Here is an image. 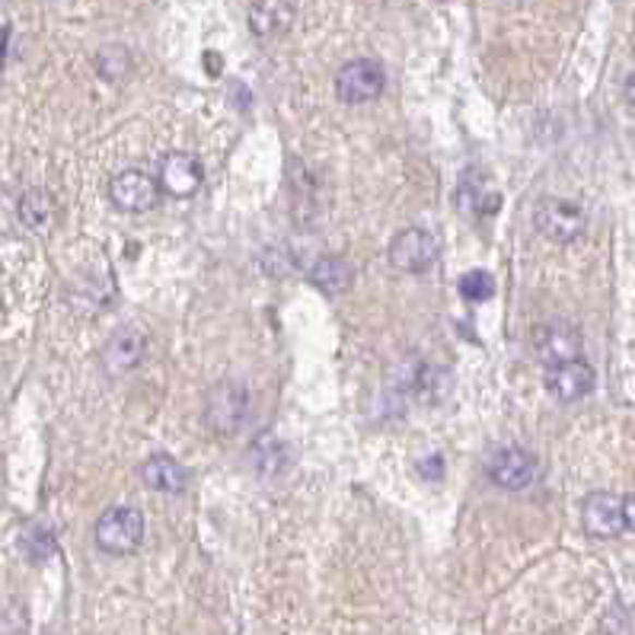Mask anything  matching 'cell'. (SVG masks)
Wrapping results in <instances>:
<instances>
[{
	"instance_id": "6da1fadb",
	"label": "cell",
	"mask_w": 635,
	"mask_h": 635,
	"mask_svg": "<svg viewBox=\"0 0 635 635\" xmlns=\"http://www.w3.org/2000/svg\"><path fill=\"white\" fill-rule=\"evenodd\" d=\"M93 537H96V547L103 552L128 555V552L137 550L141 540H144V514L137 508H125V505L103 511L99 520H96Z\"/></svg>"
},
{
	"instance_id": "7a4b0ae2",
	"label": "cell",
	"mask_w": 635,
	"mask_h": 635,
	"mask_svg": "<svg viewBox=\"0 0 635 635\" xmlns=\"http://www.w3.org/2000/svg\"><path fill=\"white\" fill-rule=\"evenodd\" d=\"M250 412V393L247 386L233 381H224L212 386L205 399V422L212 424L217 434H233Z\"/></svg>"
},
{
	"instance_id": "3957f363",
	"label": "cell",
	"mask_w": 635,
	"mask_h": 635,
	"mask_svg": "<svg viewBox=\"0 0 635 635\" xmlns=\"http://www.w3.org/2000/svg\"><path fill=\"white\" fill-rule=\"evenodd\" d=\"M383 86H386V74H383L381 64L371 61V58H355V61L342 64V71L336 74V96L342 103H351V106L378 99Z\"/></svg>"
},
{
	"instance_id": "277c9868",
	"label": "cell",
	"mask_w": 635,
	"mask_h": 635,
	"mask_svg": "<svg viewBox=\"0 0 635 635\" xmlns=\"http://www.w3.org/2000/svg\"><path fill=\"white\" fill-rule=\"evenodd\" d=\"M164 189L160 182L144 170H125L119 172L112 182H109V199L119 212L128 214H144L151 208H157Z\"/></svg>"
},
{
	"instance_id": "5b68a950",
	"label": "cell",
	"mask_w": 635,
	"mask_h": 635,
	"mask_svg": "<svg viewBox=\"0 0 635 635\" xmlns=\"http://www.w3.org/2000/svg\"><path fill=\"white\" fill-rule=\"evenodd\" d=\"M438 262V240L422 227H406L390 243V265L409 275H422Z\"/></svg>"
},
{
	"instance_id": "8992f818",
	"label": "cell",
	"mask_w": 635,
	"mask_h": 635,
	"mask_svg": "<svg viewBox=\"0 0 635 635\" xmlns=\"http://www.w3.org/2000/svg\"><path fill=\"white\" fill-rule=\"evenodd\" d=\"M534 224L547 240L572 243L585 230V214L578 205H572L565 199H543L534 212Z\"/></svg>"
},
{
	"instance_id": "52a82bcc",
	"label": "cell",
	"mask_w": 635,
	"mask_h": 635,
	"mask_svg": "<svg viewBox=\"0 0 635 635\" xmlns=\"http://www.w3.org/2000/svg\"><path fill=\"white\" fill-rule=\"evenodd\" d=\"M534 348H537V358L555 368V364H565V361H575L582 355V333L578 326L565 323V320H555V323H543L537 333H534Z\"/></svg>"
},
{
	"instance_id": "ba28073f",
	"label": "cell",
	"mask_w": 635,
	"mask_h": 635,
	"mask_svg": "<svg viewBox=\"0 0 635 635\" xmlns=\"http://www.w3.org/2000/svg\"><path fill=\"white\" fill-rule=\"evenodd\" d=\"M489 479L505 489V492H520L537 479V460L524 447H502L489 457Z\"/></svg>"
},
{
	"instance_id": "9c48e42d",
	"label": "cell",
	"mask_w": 635,
	"mask_h": 635,
	"mask_svg": "<svg viewBox=\"0 0 635 635\" xmlns=\"http://www.w3.org/2000/svg\"><path fill=\"white\" fill-rule=\"evenodd\" d=\"M202 164L192 157V154H185V151H172L167 154L164 160H160V176H157V182H160V189L172 195V199H192L199 189H202Z\"/></svg>"
},
{
	"instance_id": "30bf717a",
	"label": "cell",
	"mask_w": 635,
	"mask_h": 635,
	"mask_svg": "<svg viewBox=\"0 0 635 635\" xmlns=\"http://www.w3.org/2000/svg\"><path fill=\"white\" fill-rule=\"evenodd\" d=\"M582 520H585V530L597 537V540H610V537H620L626 530V520H623V499H616L613 492H594L585 499V508H582Z\"/></svg>"
},
{
	"instance_id": "8fae6325",
	"label": "cell",
	"mask_w": 635,
	"mask_h": 635,
	"mask_svg": "<svg viewBox=\"0 0 635 635\" xmlns=\"http://www.w3.org/2000/svg\"><path fill=\"white\" fill-rule=\"evenodd\" d=\"M594 383H597V374H594L591 364H585L582 358L565 361V364H555V368H550V374H547L550 393L555 399H562V403L585 399L594 390Z\"/></svg>"
},
{
	"instance_id": "7c38bea8",
	"label": "cell",
	"mask_w": 635,
	"mask_h": 635,
	"mask_svg": "<svg viewBox=\"0 0 635 635\" xmlns=\"http://www.w3.org/2000/svg\"><path fill=\"white\" fill-rule=\"evenodd\" d=\"M144 348H147L144 333H137L134 326H125V330L112 333L109 342H106V348H103V368H106L112 378L128 374V371H134V368L141 364Z\"/></svg>"
},
{
	"instance_id": "4fadbf2b",
	"label": "cell",
	"mask_w": 635,
	"mask_h": 635,
	"mask_svg": "<svg viewBox=\"0 0 635 635\" xmlns=\"http://www.w3.org/2000/svg\"><path fill=\"white\" fill-rule=\"evenodd\" d=\"M295 7L291 0H253L250 7V26L259 39H278L291 29Z\"/></svg>"
},
{
	"instance_id": "5bb4252c",
	"label": "cell",
	"mask_w": 635,
	"mask_h": 635,
	"mask_svg": "<svg viewBox=\"0 0 635 635\" xmlns=\"http://www.w3.org/2000/svg\"><path fill=\"white\" fill-rule=\"evenodd\" d=\"M141 479L157 489V492H167V495H179L189 489V469L179 464L170 454H154L147 457L141 466Z\"/></svg>"
},
{
	"instance_id": "9a60e30c",
	"label": "cell",
	"mask_w": 635,
	"mask_h": 635,
	"mask_svg": "<svg viewBox=\"0 0 635 635\" xmlns=\"http://www.w3.org/2000/svg\"><path fill=\"white\" fill-rule=\"evenodd\" d=\"M310 278H313V285H316L323 295L339 297L342 291L351 285V268H348V262L339 259V255H323V259L313 265Z\"/></svg>"
},
{
	"instance_id": "2e32d148",
	"label": "cell",
	"mask_w": 635,
	"mask_h": 635,
	"mask_svg": "<svg viewBox=\"0 0 635 635\" xmlns=\"http://www.w3.org/2000/svg\"><path fill=\"white\" fill-rule=\"evenodd\" d=\"M20 220L29 227V230H48L51 220H55V199L43 192V189H29L23 199H20Z\"/></svg>"
},
{
	"instance_id": "e0dca14e",
	"label": "cell",
	"mask_w": 635,
	"mask_h": 635,
	"mask_svg": "<svg viewBox=\"0 0 635 635\" xmlns=\"http://www.w3.org/2000/svg\"><path fill=\"white\" fill-rule=\"evenodd\" d=\"M128 68H131V55H128V48H122V45H109V48H103L96 55V71L106 81H122L128 74Z\"/></svg>"
},
{
	"instance_id": "ac0fdd59",
	"label": "cell",
	"mask_w": 635,
	"mask_h": 635,
	"mask_svg": "<svg viewBox=\"0 0 635 635\" xmlns=\"http://www.w3.org/2000/svg\"><path fill=\"white\" fill-rule=\"evenodd\" d=\"M253 464L262 476H275L285 466V447L275 438H259L253 447Z\"/></svg>"
},
{
	"instance_id": "d6986e66",
	"label": "cell",
	"mask_w": 635,
	"mask_h": 635,
	"mask_svg": "<svg viewBox=\"0 0 635 635\" xmlns=\"http://www.w3.org/2000/svg\"><path fill=\"white\" fill-rule=\"evenodd\" d=\"M492 295H495V278L489 272L476 268V272H466L464 278H460V297H466V300L482 303Z\"/></svg>"
},
{
	"instance_id": "ffe728a7",
	"label": "cell",
	"mask_w": 635,
	"mask_h": 635,
	"mask_svg": "<svg viewBox=\"0 0 635 635\" xmlns=\"http://www.w3.org/2000/svg\"><path fill=\"white\" fill-rule=\"evenodd\" d=\"M419 469H431V476H428V479H441V469H444V466H441V457H438V454H431V457H428V464H419Z\"/></svg>"
},
{
	"instance_id": "44dd1931",
	"label": "cell",
	"mask_w": 635,
	"mask_h": 635,
	"mask_svg": "<svg viewBox=\"0 0 635 635\" xmlns=\"http://www.w3.org/2000/svg\"><path fill=\"white\" fill-rule=\"evenodd\" d=\"M623 520H626V527H633L635 530V495L623 499Z\"/></svg>"
},
{
	"instance_id": "7402d4cb",
	"label": "cell",
	"mask_w": 635,
	"mask_h": 635,
	"mask_svg": "<svg viewBox=\"0 0 635 635\" xmlns=\"http://www.w3.org/2000/svg\"><path fill=\"white\" fill-rule=\"evenodd\" d=\"M626 96H630V103L635 106V74H630V81H626Z\"/></svg>"
}]
</instances>
